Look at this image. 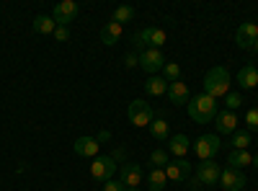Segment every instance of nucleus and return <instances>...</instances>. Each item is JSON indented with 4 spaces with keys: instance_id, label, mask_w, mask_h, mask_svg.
Returning a JSON list of instances; mask_svg holds the SVG:
<instances>
[{
    "instance_id": "17",
    "label": "nucleus",
    "mask_w": 258,
    "mask_h": 191,
    "mask_svg": "<svg viewBox=\"0 0 258 191\" xmlns=\"http://www.w3.org/2000/svg\"><path fill=\"white\" fill-rule=\"evenodd\" d=\"M121 34H124V26H119V24H114V21H109L103 29H101V41L106 47H114L116 41L121 39Z\"/></svg>"
},
{
    "instance_id": "36",
    "label": "nucleus",
    "mask_w": 258,
    "mask_h": 191,
    "mask_svg": "<svg viewBox=\"0 0 258 191\" xmlns=\"http://www.w3.org/2000/svg\"><path fill=\"white\" fill-rule=\"evenodd\" d=\"M253 165H255V168H258V155H253Z\"/></svg>"
},
{
    "instance_id": "16",
    "label": "nucleus",
    "mask_w": 258,
    "mask_h": 191,
    "mask_svg": "<svg viewBox=\"0 0 258 191\" xmlns=\"http://www.w3.org/2000/svg\"><path fill=\"white\" fill-rule=\"evenodd\" d=\"M217 132H222V135H235V130H238V116H235V111H220L217 114Z\"/></svg>"
},
{
    "instance_id": "18",
    "label": "nucleus",
    "mask_w": 258,
    "mask_h": 191,
    "mask_svg": "<svg viewBox=\"0 0 258 191\" xmlns=\"http://www.w3.org/2000/svg\"><path fill=\"white\" fill-rule=\"evenodd\" d=\"M238 83H240V88H255L258 86V70L253 68V65H243L240 70H238Z\"/></svg>"
},
{
    "instance_id": "31",
    "label": "nucleus",
    "mask_w": 258,
    "mask_h": 191,
    "mask_svg": "<svg viewBox=\"0 0 258 191\" xmlns=\"http://www.w3.org/2000/svg\"><path fill=\"white\" fill-rule=\"evenodd\" d=\"M52 36H54L57 41H68V39H70V26H57Z\"/></svg>"
},
{
    "instance_id": "2",
    "label": "nucleus",
    "mask_w": 258,
    "mask_h": 191,
    "mask_svg": "<svg viewBox=\"0 0 258 191\" xmlns=\"http://www.w3.org/2000/svg\"><path fill=\"white\" fill-rule=\"evenodd\" d=\"M204 93L212 96L214 101L217 98H225L230 93V73L225 68H212L207 75H204Z\"/></svg>"
},
{
    "instance_id": "30",
    "label": "nucleus",
    "mask_w": 258,
    "mask_h": 191,
    "mask_svg": "<svg viewBox=\"0 0 258 191\" xmlns=\"http://www.w3.org/2000/svg\"><path fill=\"white\" fill-rule=\"evenodd\" d=\"M245 126H248V132H258V109H250L245 114Z\"/></svg>"
},
{
    "instance_id": "12",
    "label": "nucleus",
    "mask_w": 258,
    "mask_h": 191,
    "mask_svg": "<svg viewBox=\"0 0 258 191\" xmlns=\"http://www.w3.org/2000/svg\"><path fill=\"white\" fill-rule=\"evenodd\" d=\"M220 186L225 191H240L245 186V176L243 171H238V168H225L222 176H220Z\"/></svg>"
},
{
    "instance_id": "28",
    "label": "nucleus",
    "mask_w": 258,
    "mask_h": 191,
    "mask_svg": "<svg viewBox=\"0 0 258 191\" xmlns=\"http://www.w3.org/2000/svg\"><path fill=\"white\" fill-rule=\"evenodd\" d=\"M232 145H235V150H245V147L250 145V132H235Z\"/></svg>"
},
{
    "instance_id": "1",
    "label": "nucleus",
    "mask_w": 258,
    "mask_h": 191,
    "mask_svg": "<svg viewBox=\"0 0 258 191\" xmlns=\"http://www.w3.org/2000/svg\"><path fill=\"white\" fill-rule=\"evenodd\" d=\"M186 111L194 121H199V124H207L212 119H217L220 109H217V101H214L212 96L207 93H199V96H191V101L186 103Z\"/></svg>"
},
{
    "instance_id": "23",
    "label": "nucleus",
    "mask_w": 258,
    "mask_h": 191,
    "mask_svg": "<svg viewBox=\"0 0 258 191\" xmlns=\"http://www.w3.org/2000/svg\"><path fill=\"white\" fill-rule=\"evenodd\" d=\"M54 29H57V24H54V18L52 16H36L34 18V31L36 34H54Z\"/></svg>"
},
{
    "instance_id": "19",
    "label": "nucleus",
    "mask_w": 258,
    "mask_h": 191,
    "mask_svg": "<svg viewBox=\"0 0 258 191\" xmlns=\"http://www.w3.org/2000/svg\"><path fill=\"white\" fill-rule=\"evenodd\" d=\"M227 165L230 168H245V165H253V155L248 153V150H230V155H227Z\"/></svg>"
},
{
    "instance_id": "8",
    "label": "nucleus",
    "mask_w": 258,
    "mask_h": 191,
    "mask_svg": "<svg viewBox=\"0 0 258 191\" xmlns=\"http://www.w3.org/2000/svg\"><path fill=\"white\" fill-rule=\"evenodd\" d=\"M220 176H222V168L214 163V160H202L199 165H197V178L199 183H207V186H212V183H220Z\"/></svg>"
},
{
    "instance_id": "10",
    "label": "nucleus",
    "mask_w": 258,
    "mask_h": 191,
    "mask_svg": "<svg viewBox=\"0 0 258 191\" xmlns=\"http://www.w3.org/2000/svg\"><path fill=\"white\" fill-rule=\"evenodd\" d=\"M142 165L140 163H124L119 171V181L124 183V188H140L142 183Z\"/></svg>"
},
{
    "instance_id": "14",
    "label": "nucleus",
    "mask_w": 258,
    "mask_h": 191,
    "mask_svg": "<svg viewBox=\"0 0 258 191\" xmlns=\"http://www.w3.org/2000/svg\"><path fill=\"white\" fill-rule=\"evenodd\" d=\"M168 96H170V103L173 106H186L191 101V91L186 83L176 80V83H168Z\"/></svg>"
},
{
    "instance_id": "15",
    "label": "nucleus",
    "mask_w": 258,
    "mask_h": 191,
    "mask_svg": "<svg viewBox=\"0 0 258 191\" xmlns=\"http://www.w3.org/2000/svg\"><path fill=\"white\" fill-rule=\"evenodd\" d=\"M73 150L80 155V158H96L98 150H101V145L96 137H78L75 145H73Z\"/></svg>"
},
{
    "instance_id": "11",
    "label": "nucleus",
    "mask_w": 258,
    "mask_h": 191,
    "mask_svg": "<svg viewBox=\"0 0 258 191\" xmlns=\"http://www.w3.org/2000/svg\"><path fill=\"white\" fill-rule=\"evenodd\" d=\"M255 39H258V24H253V21H245L235 31V41H238L240 49H250Z\"/></svg>"
},
{
    "instance_id": "4",
    "label": "nucleus",
    "mask_w": 258,
    "mask_h": 191,
    "mask_svg": "<svg viewBox=\"0 0 258 191\" xmlns=\"http://www.w3.org/2000/svg\"><path fill=\"white\" fill-rule=\"evenodd\" d=\"M220 147H222V142L217 135H202L194 142V153H197L199 160H214V155L220 153Z\"/></svg>"
},
{
    "instance_id": "34",
    "label": "nucleus",
    "mask_w": 258,
    "mask_h": 191,
    "mask_svg": "<svg viewBox=\"0 0 258 191\" xmlns=\"http://www.w3.org/2000/svg\"><path fill=\"white\" fill-rule=\"evenodd\" d=\"M96 140H98V145H101V142H109V140H111V132H109V130H103V132H98Z\"/></svg>"
},
{
    "instance_id": "35",
    "label": "nucleus",
    "mask_w": 258,
    "mask_h": 191,
    "mask_svg": "<svg viewBox=\"0 0 258 191\" xmlns=\"http://www.w3.org/2000/svg\"><path fill=\"white\" fill-rule=\"evenodd\" d=\"M250 49H253V52H255V54H258V39H255V41H253V47H250Z\"/></svg>"
},
{
    "instance_id": "9",
    "label": "nucleus",
    "mask_w": 258,
    "mask_h": 191,
    "mask_svg": "<svg viewBox=\"0 0 258 191\" xmlns=\"http://www.w3.org/2000/svg\"><path fill=\"white\" fill-rule=\"evenodd\" d=\"M163 171H165L168 181L183 183V181H188V176H191V163L183 160V158H176V160H170V163L163 168Z\"/></svg>"
},
{
    "instance_id": "29",
    "label": "nucleus",
    "mask_w": 258,
    "mask_h": 191,
    "mask_svg": "<svg viewBox=\"0 0 258 191\" xmlns=\"http://www.w3.org/2000/svg\"><path fill=\"white\" fill-rule=\"evenodd\" d=\"M225 106H227V111H235V109H240V106H243V96L240 93H227L225 96Z\"/></svg>"
},
{
    "instance_id": "13",
    "label": "nucleus",
    "mask_w": 258,
    "mask_h": 191,
    "mask_svg": "<svg viewBox=\"0 0 258 191\" xmlns=\"http://www.w3.org/2000/svg\"><path fill=\"white\" fill-rule=\"evenodd\" d=\"M140 36H142V41H145V47H153V49H160L165 41H168V34H165L163 29H158V26H147V29H142Z\"/></svg>"
},
{
    "instance_id": "6",
    "label": "nucleus",
    "mask_w": 258,
    "mask_h": 191,
    "mask_svg": "<svg viewBox=\"0 0 258 191\" xmlns=\"http://www.w3.org/2000/svg\"><path fill=\"white\" fill-rule=\"evenodd\" d=\"M78 11H80V6L75 0H62V3H57L52 8V18H54L57 26H70V21H75Z\"/></svg>"
},
{
    "instance_id": "7",
    "label": "nucleus",
    "mask_w": 258,
    "mask_h": 191,
    "mask_svg": "<svg viewBox=\"0 0 258 191\" xmlns=\"http://www.w3.org/2000/svg\"><path fill=\"white\" fill-rule=\"evenodd\" d=\"M165 62H168V59L163 57V52H160V49H153V47H147V49L140 54V68L147 73V78L155 75L158 70H163Z\"/></svg>"
},
{
    "instance_id": "3",
    "label": "nucleus",
    "mask_w": 258,
    "mask_h": 191,
    "mask_svg": "<svg viewBox=\"0 0 258 191\" xmlns=\"http://www.w3.org/2000/svg\"><path fill=\"white\" fill-rule=\"evenodd\" d=\"M129 121H132L135 126H150L155 121V111H153V106H150L147 101L142 98H135V101H129Z\"/></svg>"
},
{
    "instance_id": "25",
    "label": "nucleus",
    "mask_w": 258,
    "mask_h": 191,
    "mask_svg": "<svg viewBox=\"0 0 258 191\" xmlns=\"http://www.w3.org/2000/svg\"><path fill=\"white\" fill-rule=\"evenodd\" d=\"M132 18H135V8L132 6H119L114 11V16H111V21H114V24H119V26H124L126 21H132Z\"/></svg>"
},
{
    "instance_id": "26",
    "label": "nucleus",
    "mask_w": 258,
    "mask_h": 191,
    "mask_svg": "<svg viewBox=\"0 0 258 191\" xmlns=\"http://www.w3.org/2000/svg\"><path fill=\"white\" fill-rule=\"evenodd\" d=\"M170 163V153L163 150V147H155L153 153H150V165H155V168H165Z\"/></svg>"
},
{
    "instance_id": "24",
    "label": "nucleus",
    "mask_w": 258,
    "mask_h": 191,
    "mask_svg": "<svg viewBox=\"0 0 258 191\" xmlns=\"http://www.w3.org/2000/svg\"><path fill=\"white\" fill-rule=\"evenodd\" d=\"M150 132H153V137H155L158 142H165V140L170 137V132H168V121H165V119H155L153 124H150Z\"/></svg>"
},
{
    "instance_id": "21",
    "label": "nucleus",
    "mask_w": 258,
    "mask_h": 191,
    "mask_svg": "<svg viewBox=\"0 0 258 191\" xmlns=\"http://www.w3.org/2000/svg\"><path fill=\"white\" fill-rule=\"evenodd\" d=\"M188 147H191V142H188L186 135H173V137H170V155L183 158L188 153Z\"/></svg>"
},
{
    "instance_id": "37",
    "label": "nucleus",
    "mask_w": 258,
    "mask_h": 191,
    "mask_svg": "<svg viewBox=\"0 0 258 191\" xmlns=\"http://www.w3.org/2000/svg\"><path fill=\"white\" fill-rule=\"evenodd\" d=\"M124 191H140V188H124Z\"/></svg>"
},
{
    "instance_id": "5",
    "label": "nucleus",
    "mask_w": 258,
    "mask_h": 191,
    "mask_svg": "<svg viewBox=\"0 0 258 191\" xmlns=\"http://www.w3.org/2000/svg\"><path fill=\"white\" fill-rule=\"evenodd\" d=\"M114 171H116V160H114L111 155H96L93 163H91V176H93L96 181H101V183L111 181Z\"/></svg>"
},
{
    "instance_id": "22",
    "label": "nucleus",
    "mask_w": 258,
    "mask_h": 191,
    "mask_svg": "<svg viewBox=\"0 0 258 191\" xmlns=\"http://www.w3.org/2000/svg\"><path fill=\"white\" fill-rule=\"evenodd\" d=\"M147 183H150V191H163V188H165V183H168V176H165L163 168H150Z\"/></svg>"
},
{
    "instance_id": "20",
    "label": "nucleus",
    "mask_w": 258,
    "mask_h": 191,
    "mask_svg": "<svg viewBox=\"0 0 258 191\" xmlns=\"http://www.w3.org/2000/svg\"><path fill=\"white\" fill-rule=\"evenodd\" d=\"M145 91L150 96H165L168 93V80L160 78V75H150L147 83H145Z\"/></svg>"
},
{
    "instance_id": "27",
    "label": "nucleus",
    "mask_w": 258,
    "mask_h": 191,
    "mask_svg": "<svg viewBox=\"0 0 258 191\" xmlns=\"http://www.w3.org/2000/svg\"><path fill=\"white\" fill-rule=\"evenodd\" d=\"M163 78L168 83L181 80V65H178V62H165V65H163Z\"/></svg>"
},
{
    "instance_id": "32",
    "label": "nucleus",
    "mask_w": 258,
    "mask_h": 191,
    "mask_svg": "<svg viewBox=\"0 0 258 191\" xmlns=\"http://www.w3.org/2000/svg\"><path fill=\"white\" fill-rule=\"evenodd\" d=\"M124 65H126V70L140 68V54H137V52H129V54H126V59H124Z\"/></svg>"
},
{
    "instance_id": "33",
    "label": "nucleus",
    "mask_w": 258,
    "mask_h": 191,
    "mask_svg": "<svg viewBox=\"0 0 258 191\" xmlns=\"http://www.w3.org/2000/svg\"><path fill=\"white\" fill-rule=\"evenodd\" d=\"M103 191H124V183L111 178V181H106V183H103Z\"/></svg>"
}]
</instances>
